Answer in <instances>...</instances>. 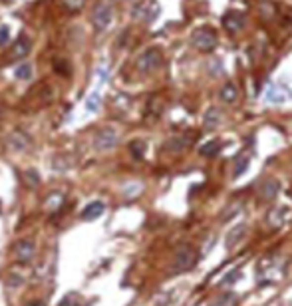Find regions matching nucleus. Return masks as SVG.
<instances>
[{
	"instance_id": "15",
	"label": "nucleus",
	"mask_w": 292,
	"mask_h": 306,
	"mask_svg": "<svg viewBox=\"0 0 292 306\" xmlns=\"http://www.w3.org/2000/svg\"><path fill=\"white\" fill-rule=\"evenodd\" d=\"M189 143H191V137L179 135V137H171V139L165 143V147H167L169 151H173V153H179V151H183L185 147H189Z\"/></svg>"
},
{
	"instance_id": "5",
	"label": "nucleus",
	"mask_w": 292,
	"mask_h": 306,
	"mask_svg": "<svg viewBox=\"0 0 292 306\" xmlns=\"http://www.w3.org/2000/svg\"><path fill=\"white\" fill-rule=\"evenodd\" d=\"M117 145V131L113 127H103L96 135V149L97 151H107Z\"/></svg>"
},
{
	"instance_id": "4",
	"label": "nucleus",
	"mask_w": 292,
	"mask_h": 306,
	"mask_svg": "<svg viewBox=\"0 0 292 306\" xmlns=\"http://www.w3.org/2000/svg\"><path fill=\"white\" fill-rule=\"evenodd\" d=\"M157 14H159V6L153 0H143V2L135 4V8H133V18L141 20V22H151Z\"/></svg>"
},
{
	"instance_id": "21",
	"label": "nucleus",
	"mask_w": 292,
	"mask_h": 306,
	"mask_svg": "<svg viewBox=\"0 0 292 306\" xmlns=\"http://www.w3.org/2000/svg\"><path fill=\"white\" fill-rule=\"evenodd\" d=\"M22 181H24L26 187H36L40 183V175L34 169H24L22 171Z\"/></svg>"
},
{
	"instance_id": "1",
	"label": "nucleus",
	"mask_w": 292,
	"mask_h": 306,
	"mask_svg": "<svg viewBox=\"0 0 292 306\" xmlns=\"http://www.w3.org/2000/svg\"><path fill=\"white\" fill-rule=\"evenodd\" d=\"M163 62V54L159 48H147L145 52H141L137 56V62H135V68L139 74H151L155 72Z\"/></svg>"
},
{
	"instance_id": "18",
	"label": "nucleus",
	"mask_w": 292,
	"mask_h": 306,
	"mask_svg": "<svg viewBox=\"0 0 292 306\" xmlns=\"http://www.w3.org/2000/svg\"><path fill=\"white\" fill-rule=\"evenodd\" d=\"M276 191H278V181H276V179H266V181L260 185V197H264V199L274 197Z\"/></svg>"
},
{
	"instance_id": "27",
	"label": "nucleus",
	"mask_w": 292,
	"mask_h": 306,
	"mask_svg": "<svg viewBox=\"0 0 292 306\" xmlns=\"http://www.w3.org/2000/svg\"><path fill=\"white\" fill-rule=\"evenodd\" d=\"M8 38H10V28H8L6 24H2V26H0V46L6 44Z\"/></svg>"
},
{
	"instance_id": "9",
	"label": "nucleus",
	"mask_w": 292,
	"mask_h": 306,
	"mask_svg": "<svg viewBox=\"0 0 292 306\" xmlns=\"http://www.w3.org/2000/svg\"><path fill=\"white\" fill-rule=\"evenodd\" d=\"M223 26L229 30V32H241L244 28V14L239 12V10H231L229 14H225L223 18Z\"/></svg>"
},
{
	"instance_id": "25",
	"label": "nucleus",
	"mask_w": 292,
	"mask_h": 306,
	"mask_svg": "<svg viewBox=\"0 0 292 306\" xmlns=\"http://www.w3.org/2000/svg\"><path fill=\"white\" fill-rule=\"evenodd\" d=\"M88 111H97L99 109V96L97 94H92L90 98H88Z\"/></svg>"
},
{
	"instance_id": "20",
	"label": "nucleus",
	"mask_w": 292,
	"mask_h": 306,
	"mask_svg": "<svg viewBox=\"0 0 292 306\" xmlns=\"http://www.w3.org/2000/svg\"><path fill=\"white\" fill-rule=\"evenodd\" d=\"M129 151L133 153L135 159H141V157L145 155V151H147V143L141 141V139H135V141L129 143Z\"/></svg>"
},
{
	"instance_id": "16",
	"label": "nucleus",
	"mask_w": 292,
	"mask_h": 306,
	"mask_svg": "<svg viewBox=\"0 0 292 306\" xmlns=\"http://www.w3.org/2000/svg\"><path fill=\"white\" fill-rule=\"evenodd\" d=\"M250 165V155L248 153H244V155H241L237 161H235V171H233V179H239Z\"/></svg>"
},
{
	"instance_id": "29",
	"label": "nucleus",
	"mask_w": 292,
	"mask_h": 306,
	"mask_svg": "<svg viewBox=\"0 0 292 306\" xmlns=\"http://www.w3.org/2000/svg\"><path fill=\"white\" fill-rule=\"evenodd\" d=\"M26 306H46V304H44L42 300H32V302H28Z\"/></svg>"
},
{
	"instance_id": "2",
	"label": "nucleus",
	"mask_w": 292,
	"mask_h": 306,
	"mask_svg": "<svg viewBox=\"0 0 292 306\" xmlns=\"http://www.w3.org/2000/svg\"><path fill=\"white\" fill-rule=\"evenodd\" d=\"M191 44L199 50V52H211L217 46V34L211 28H197L191 34Z\"/></svg>"
},
{
	"instance_id": "23",
	"label": "nucleus",
	"mask_w": 292,
	"mask_h": 306,
	"mask_svg": "<svg viewBox=\"0 0 292 306\" xmlns=\"http://www.w3.org/2000/svg\"><path fill=\"white\" fill-rule=\"evenodd\" d=\"M233 302H235V294H223L217 300H213L211 306H233Z\"/></svg>"
},
{
	"instance_id": "19",
	"label": "nucleus",
	"mask_w": 292,
	"mask_h": 306,
	"mask_svg": "<svg viewBox=\"0 0 292 306\" xmlns=\"http://www.w3.org/2000/svg\"><path fill=\"white\" fill-rule=\"evenodd\" d=\"M221 147H223V143L217 141V139H213V141L201 145V155H205V157H213V155H217V153L221 151Z\"/></svg>"
},
{
	"instance_id": "13",
	"label": "nucleus",
	"mask_w": 292,
	"mask_h": 306,
	"mask_svg": "<svg viewBox=\"0 0 292 306\" xmlns=\"http://www.w3.org/2000/svg\"><path fill=\"white\" fill-rule=\"evenodd\" d=\"M244 233H246V225H237V227L227 235V239H225V247H227V249L237 247L239 241L244 239Z\"/></svg>"
},
{
	"instance_id": "17",
	"label": "nucleus",
	"mask_w": 292,
	"mask_h": 306,
	"mask_svg": "<svg viewBox=\"0 0 292 306\" xmlns=\"http://www.w3.org/2000/svg\"><path fill=\"white\" fill-rule=\"evenodd\" d=\"M221 98H223V102H227V103H233L237 98H239V90H237V86L235 84H225L223 88H221Z\"/></svg>"
},
{
	"instance_id": "8",
	"label": "nucleus",
	"mask_w": 292,
	"mask_h": 306,
	"mask_svg": "<svg viewBox=\"0 0 292 306\" xmlns=\"http://www.w3.org/2000/svg\"><path fill=\"white\" fill-rule=\"evenodd\" d=\"M6 145H8V149L12 153H22V151H26L30 147V137L24 131H14V133L8 135Z\"/></svg>"
},
{
	"instance_id": "22",
	"label": "nucleus",
	"mask_w": 292,
	"mask_h": 306,
	"mask_svg": "<svg viewBox=\"0 0 292 306\" xmlns=\"http://www.w3.org/2000/svg\"><path fill=\"white\" fill-rule=\"evenodd\" d=\"M14 74H16L18 80H30V78H32V66H30V64H20V66L14 70Z\"/></svg>"
},
{
	"instance_id": "10",
	"label": "nucleus",
	"mask_w": 292,
	"mask_h": 306,
	"mask_svg": "<svg viewBox=\"0 0 292 306\" xmlns=\"http://www.w3.org/2000/svg\"><path fill=\"white\" fill-rule=\"evenodd\" d=\"M30 48H32L30 36L22 34V36L14 42V46H12V58H24V56H28V54H30Z\"/></svg>"
},
{
	"instance_id": "14",
	"label": "nucleus",
	"mask_w": 292,
	"mask_h": 306,
	"mask_svg": "<svg viewBox=\"0 0 292 306\" xmlns=\"http://www.w3.org/2000/svg\"><path fill=\"white\" fill-rule=\"evenodd\" d=\"M221 119H223V113H221V109H217V107H209L207 109V113H205V127L207 129H217L219 125H221Z\"/></svg>"
},
{
	"instance_id": "7",
	"label": "nucleus",
	"mask_w": 292,
	"mask_h": 306,
	"mask_svg": "<svg viewBox=\"0 0 292 306\" xmlns=\"http://www.w3.org/2000/svg\"><path fill=\"white\" fill-rule=\"evenodd\" d=\"M36 253V243L32 239H22L14 245V256L20 260V262H28Z\"/></svg>"
},
{
	"instance_id": "3",
	"label": "nucleus",
	"mask_w": 292,
	"mask_h": 306,
	"mask_svg": "<svg viewBox=\"0 0 292 306\" xmlns=\"http://www.w3.org/2000/svg\"><path fill=\"white\" fill-rule=\"evenodd\" d=\"M197 260V255L191 247H181L177 249L175 253V258H173V272H183V270H189Z\"/></svg>"
},
{
	"instance_id": "12",
	"label": "nucleus",
	"mask_w": 292,
	"mask_h": 306,
	"mask_svg": "<svg viewBox=\"0 0 292 306\" xmlns=\"http://www.w3.org/2000/svg\"><path fill=\"white\" fill-rule=\"evenodd\" d=\"M286 215H288V211H286V209L274 207V209L268 213V217H266V223H268V227H272V229H278V227H282V225H284V221H286Z\"/></svg>"
},
{
	"instance_id": "28",
	"label": "nucleus",
	"mask_w": 292,
	"mask_h": 306,
	"mask_svg": "<svg viewBox=\"0 0 292 306\" xmlns=\"http://www.w3.org/2000/svg\"><path fill=\"white\" fill-rule=\"evenodd\" d=\"M241 276V270L237 268L235 272H231V274H227V278H225V284H231V282H237V278Z\"/></svg>"
},
{
	"instance_id": "24",
	"label": "nucleus",
	"mask_w": 292,
	"mask_h": 306,
	"mask_svg": "<svg viewBox=\"0 0 292 306\" xmlns=\"http://www.w3.org/2000/svg\"><path fill=\"white\" fill-rule=\"evenodd\" d=\"M270 102H282V100H286V96H284V92L280 90V88H272L270 92H268V96H266Z\"/></svg>"
},
{
	"instance_id": "6",
	"label": "nucleus",
	"mask_w": 292,
	"mask_h": 306,
	"mask_svg": "<svg viewBox=\"0 0 292 306\" xmlns=\"http://www.w3.org/2000/svg\"><path fill=\"white\" fill-rule=\"evenodd\" d=\"M111 18H113V12L107 4H97L92 12V22L97 30H105L111 24Z\"/></svg>"
},
{
	"instance_id": "26",
	"label": "nucleus",
	"mask_w": 292,
	"mask_h": 306,
	"mask_svg": "<svg viewBox=\"0 0 292 306\" xmlns=\"http://www.w3.org/2000/svg\"><path fill=\"white\" fill-rule=\"evenodd\" d=\"M64 4H66L70 10H80V8L86 4V0H64Z\"/></svg>"
},
{
	"instance_id": "11",
	"label": "nucleus",
	"mask_w": 292,
	"mask_h": 306,
	"mask_svg": "<svg viewBox=\"0 0 292 306\" xmlns=\"http://www.w3.org/2000/svg\"><path fill=\"white\" fill-rule=\"evenodd\" d=\"M103 211H105V205H103L101 201H92V203L82 211V219H84V221H94V219L101 217Z\"/></svg>"
}]
</instances>
